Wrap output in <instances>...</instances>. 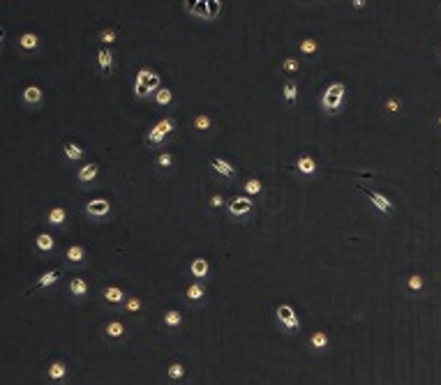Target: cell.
I'll return each mask as SVG.
<instances>
[{
  "label": "cell",
  "instance_id": "ba28073f",
  "mask_svg": "<svg viewBox=\"0 0 441 385\" xmlns=\"http://www.w3.org/2000/svg\"><path fill=\"white\" fill-rule=\"evenodd\" d=\"M294 168H296V173H301V175H315L316 173V160L312 157V155L305 153L294 162Z\"/></svg>",
  "mask_w": 441,
  "mask_h": 385
},
{
  "label": "cell",
  "instance_id": "836d02e7",
  "mask_svg": "<svg viewBox=\"0 0 441 385\" xmlns=\"http://www.w3.org/2000/svg\"><path fill=\"white\" fill-rule=\"evenodd\" d=\"M310 344L315 346V348H326V346H328V337L323 334V332H315V334L310 337Z\"/></svg>",
  "mask_w": 441,
  "mask_h": 385
},
{
  "label": "cell",
  "instance_id": "8fae6325",
  "mask_svg": "<svg viewBox=\"0 0 441 385\" xmlns=\"http://www.w3.org/2000/svg\"><path fill=\"white\" fill-rule=\"evenodd\" d=\"M185 7H188V12L192 14V16H196V19L210 21V12H208L206 0H189V2H185Z\"/></svg>",
  "mask_w": 441,
  "mask_h": 385
},
{
  "label": "cell",
  "instance_id": "9a60e30c",
  "mask_svg": "<svg viewBox=\"0 0 441 385\" xmlns=\"http://www.w3.org/2000/svg\"><path fill=\"white\" fill-rule=\"evenodd\" d=\"M65 259L74 266H83V261H86V249L81 245H69L65 252Z\"/></svg>",
  "mask_w": 441,
  "mask_h": 385
},
{
  "label": "cell",
  "instance_id": "4dcf8cb0",
  "mask_svg": "<svg viewBox=\"0 0 441 385\" xmlns=\"http://www.w3.org/2000/svg\"><path fill=\"white\" fill-rule=\"evenodd\" d=\"M210 127H213V118L206 115V113H201V115L194 118V129H199V132H208Z\"/></svg>",
  "mask_w": 441,
  "mask_h": 385
},
{
  "label": "cell",
  "instance_id": "2e32d148",
  "mask_svg": "<svg viewBox=\"0 0 441 385\" xmlns=\"http://www.w3.org/2000/svg\"><path fill=\"white\" fill-rule=\"evenodd\" d=\"M104 332H107V337H111V339H123V337H127V326L123 321H109Z\"/></svg>",
  "mask_w": 441,
  "mask_h": 385
},
{
  "label": "cell",
  "instance_id": "277c9868",
  "mask_svg": "<svg viewBox=\"0 0 441 385\" xmlns=\"http://www.w3.org/2000/svg\"><path fill=\"white\" fill-rule=\"evenodd\" d=\"M254 210V203L248 196H236L227 203V213L234 217V220H248Z\"/></svg>",
  "mask_w": 441,
  "mask_h": 385
},
{
  "label": "cell",
  "instance_id": "e575fe53",
  "mask_svg": "<svg viewBox=\"0 0 441 385\" xmlns=\"http://www.w3.org/2000/svg\"><path fill=\"white\" fill-rule=\"evenodd\" d=\"M100 42L104 44V47L114 44V42H116V30H111V28H104V30L100 33Z\"/></svg>",
  "mask_w": 441,
  "mask_h": 385
},
{
  "label": "cell",
  "instance_id": "f546056e",
  "mask_svg": "<svg viewBox=\"0 0 441 385\" xmlns=\"http://www.w3.org/2000/svg\"><path fill=\"white\" fill-rule=\"evenodd\" d=\"M183 323V316L178 309H169L167 314H164V326L167 328H178Z\"/></svg>",
  "mask_w": 441,
  "mask_h": 385
},
{
  "label": "cell",
  "instance_id": "ab89813d",
  "mask_svg": "<svg viewBox=\"0 0 441 385\" xmlns=\"http://www.w3.org/2000/svg\"><path fill=\"white\" fill-rule=\"evenodd\" d=\"M220 9H222V2H217V0H210V2H208V12H210V19H215Z\"/></svg>",
  "mask_w": 441,
  "mask_h": 385
},
{
  "label": "cell",
  "instance_id": "30bf717a",
  "mask_svg": "<svg viewBox=\"0 0 441 385\" xmlns=\"http://www.w3.org/2000/svg\"><path fill=\"white\" fill-rule=\"evenodd\" d=\"M210 166H213V171L217 173V175H222V178H227V180L236 178V168L229 164L227 160H222V157H210Z\"/></svg>",
  "mask_w": 441,
  "mask_h": 385
},
{
  "label": "cell",
  "instance_id": "83f0119b",
  "mask_svg": "<svg viewBox=\"0 0 441 385\" xmlns=\"http://www.w3.org/2000/svg\"><path fill=\"white\" fill-rule=\"evenodd\" d=\"M153 100H155V104H157V107H169V104H171V100H174V93H171L169 88H160V90L155 93Z\"/></svg>",
  "mask_w": 441,
  "mask_h": 385
},
{
  "label": "cell",
  "instance_id": "1f68e13d",
  "mask_svg": "<svg viewBox=\"0 0 441 385\" xmlns=\"http://www.w3.org/2000/svg\"><path fill=\"white\" fill-rule=\"evenodd\" d=\"M167 376H169L171 381L183 379V376H185V365H181V362H174V365L167 369Z\"/></svg>",
  "mask_w": 441,
  "mask_h": 385
},
{
  "label": "cell",
  "instance_id": "e0dca14e",
  "mask_svg": "<svg viewBox=\"0 0 441 385\" xmlns=\"http://www.w3.org/2000/svg\"><path fill=\"white\" fill-rule=\"evenodd\" d=\"M203 295H206V288H203V284H201V281H192V284L185 288V298L192 300V302H199V300H203Z\"/></svg>",
  "mask_w": 441,
  "mask_h": 385
},
{
  "label": "cell",
  "instance_id": "7bdbcfd3",
  "mask_svg": "<svg viewBox=\"0 0 441 385\" xmlns=\"http://www.w3.org/2000/svg\"><path fill=\"white\" fill-rule=\"evenodd\" d=\"M2 40H5V30L0 28V44H2Z\"/></svg>",
  "mask_w": 441,
  "mask_h": 385
},
{
  "label": "cell",
  "instance_id": "7402d4cb",
  "mask_svg": "<svg viewBox=\"0 0 441 385\" xmlns=\"http://www.w3.org/2000/svg\"><path fill=\"white\" fill-rule=\"evenodd\" d=\"M47 221L51 226H63L67 221V210L65 208H51L47 215Z\"/></svg>",
  "mask_w": 441,
  "mask_h": 385
},
{
  "label": "cell",
  "instance_id": "b9f144b4",
  "mask_svg": "<svg viewBox=\"0 0 441 385\" xmlns=\"http://www.w3.org/2000/svg\"><path fill=\"white\" fill-rule=\"evenodd\" d=\"M351 5H354V9H363V7H365V0H354Z\"/></svg>",
  "mask_w": 441,
  "mask_h": 385
},
{
  "label": "cell",
  "instance_id": "ac0fdd59",
  "mask_svg": "<svg viewBox=\"0 0 441 385\" xmlns=\"http://www.w3.org/2000/svg\"><path fill=\"white\" fill-rule=\"evenodd\" d=\"M19 47L23 49V51H37V47H40V37L35 33H23L19 37Z\"/></svg>",
  "mask_w": 441,
  "mask_h": 385
},
{
  "label": "cell",
  "instance_id": "ee69618b",
  "mask_svg": "<svg viewBox=\"0 0 441 385\" xmlns=\"http://www.w3.org/2000/svg\"><path fill=\"white\" fill-rule=\"evenodd\" d=\"M439 125H441V115H439Z\"/></svg>",
  "mask_w": 441,
  "mask_h": 385
},
{
  "label": "cell",
  "instance_id": "ffe728a7",
  "mask_svg": "<svg viewBox=\"0 0 441 385\" xmlns=\"http://www.w3.org/2000/svg\"><path fill=\"white\" fill-rule=\"evenodd\" d=\"M47 376H49L51 381H63V379L67 376V367H65V362H61V360L51 362V365H49Z\"/></svg>",
  "mask_w": 441,
  "mask_h": 385
},
{
  "label": "cell",
  "instance_id": "4316f807",
  "mask_svg": "<svg viewBox=\"0 0 441 385\" xmlns=\"http://www.w3.org/2000/svg\"><path fill=\"white\" fill-rule=\"evenodd\" d=\"M63 153H65V157H67L69 162H79L81 157H83V150H81V146L72 143V141H67L65 146H63Z\"/></svg>",
  "mask_w": 441,
  "mask_h": 385
},
{
  "label": "cell",
  "instance_id": "484cf974",
  "mask_svg": "<svg viewBox=\"0 0 441 385\" xmlns=\"http://www.w3.org/2000/svg\"><path fill=\"white\" fill-rule=\"evenodd\" d=\"M69 293L76 295V298H86L88 295V281L86 279H81V277L72 279V281H69Z\"/></svg>",
  "mask_w": 441,
  "mask_h": 385
},
{
  "label": "cell",
  "instance_id": "f35d334b",
  "mask_svg": "<svg viewBox=\"0 0 441 385\" xmlns=\"http://www.w3.org/2000/svg\"><path fill=\"white\" fill-rule=\"evenodd\" d=\"M407 286L411 288V291H421L423 288V277H418V275H414V277H409Z\"/></svg>",
  "mask_w": 441,
  "mask_h": 385
},
{
  "label": "cell",
  "instance_id": "d6986e66",
  "mask_svg": "<svg viewBox=\"0 0 441 385\" xmlns=\"http://www.w3.org/2000/svg\"><path fill=\"white\" fill-rule=\"evenodd\" d=\"M35 247H37V249H40V252H51V249H54L56 247V240H54V235H51V233H40V235H37V238H35Z\"/></svg>",
  "mask_w": 441,
  "mask_h": 385
},
{
  "label": "cell",
  "instance_id": "d4e9b609",
  "mask_svg": "<svg viewBox=\"0 0 441 385\" xmlns=\"http://www.w3.org/2000/svg\"><path fill=\"white\" fill-rule=\"evenodd\" d=\"M243 192L248 194V199L250 196H259V194L263 192V185H261L259 178H248L243 182Z\"/></svg>",
  "mask_w": 441,
  "mask_h": 385
},
{
  "label": "cell",
  "instance_id": "7a4b0ae2",
  "mask_svg": "<svg viewBox=\"0 0 441 385\" xmlns=\"http://www.w3.org/2000/svg\"><path fill=\"white\" fill-rule=\"evenodd\" d=\"M160 74L150 67H141L136 79H134V95L136 97H150L153 93L160 90Z\"/></svg>",
  "mask_w": 441,
  "mask_h": 385
},
{
  "label": "cell",
  "instance_id": "d590c367",
  "mask_svg": "<svg viewBox=\"0 0 441 385\" xmlns=\"http://www.w3.org/2000/svg\"><path fill=\"white\" fill-rule=\"evenodd\" d=\"M224 206H227V201H224L222 194H213L210 201H208V208H210V210H220V208H224Z\"/></svg>",
  "mask_w": 441,
  "mask_h": 385
},
{
  "label": "cell",
  "instance_id": "7c38bea8",
  "mask_svg": "<svg viewBox=\"0 0 441 385\" xmlns=\"http://www.w3.org/2000/svg\"><path fill=\"white\" fill-rule=\"evenodd\" d=\"M97 173H100L97 164H95V162H88V164H83L79 171H76V180L86 185V182H93V180L97 178Z\"/></svg>",
  "mask_w": 441,
  "mask_h": 385
},
{
  "label": "cell",
  "instance_id": "44dd1931",
  "mask_svg": "<svg viewBox=\"0 0 441 385\" xmlns=\"http://www.w3.org/2000/svg\"><path fill=\"white\" fill-rule=\"evenodd\" d=\"M104 300L111 302V305H121L123 300H125V293H123L121 286H107L104 288Z\"/></svg>",
  "mask_w": 441,
  "mask_h": 385
},
{
  "label": "cell",
  "instance_id": "6da1fadb",
  "mask_svg": "<svg viewBox=\"0 0 441 385\" xmlns=\"http://www.w3.org/2000/svg\"><path fill=\"white\" fill-rule=\"evenodd\" d=\"M344 95H347L344 81H333L321 95V111L328 113V115L337 113L342 109V104H344Z\"/></svg>",
  "mask_w": 441,
  "mask_h": 385
},
{
  "label": "cell",
  "instance_id": "5bb4252c",
  "mask_svg": "<svg viewBox=\"0 0 441 385\" xmlns=\"http://www.w3.org/2000/svg\"><path fill=\"white\" fill-rule=\"evenodd\" d=\"M208 273H210V263H208L206 259H194L192 263H189V275H192L194 279H206Z\"/></svg>",
  "mask_w": 441,
  "mask_h": 385
},
{
  "label": "cell",
  "instance_id": "cb8c5ba5",
  "mask_svg": "<svg viewBox=\"0 0 441 385\" xmlns=\"http://www.w3.org/2000/svg\"><path fill=\"white\" fill-rule=\"evenodd\" d=\"M58 279H61V273H58V270H49V273H44L35 281V288H49V286H54Z\"/></svg>",
  "mask_w": 441,
  "mask_h": 385
},
{
  "label": "cell",
  "instance_id": "f1b7e54d",
  "mask_svg": "<svg viewBox=\"0 0 441 385\" xmlns=\"http://www.w3.org/2000/svg\"><path fill=\"white\" fill-rule=\"evenodd\" d=\"M174 153H160L157 155V160H155V166L162 168V171H169L171 166H174Z\"/></svg>",
  "mask_w": 441,
  "mask_h": 385
},
{
  "label": "cell",
  "instance_id": "9c48e42d",
  "mask_svg": "<svg viewBox=\"0 0 441 385\" xmlns=\"http://www.w3.org/2000/svg\"><path fill=\"white\" fill-rule=\"evenodd\" d=\"M97 65H100V74L102 76H109L114 72V54L109 47H102L97 51Z\"/></svg>",
  "mask_w": 441,
  "mask_h": 385
},
{
  "label": "cell",
  "instance_id": "60d3db41",
  "mask_svg": "<svg viewBox=\"0 0 441 385\" xmlns=\"http://www.w3.org/2000/svg\"><path fill=\"white\" fill-rule=\"evenodd\" d=\"M386 109H388L390 113H397V111H400V100H397V97L388 100V102H386Z\"/></svg>",
  "mask_w": 441,
  "mask_h": 385
},
{
  "label": "cell",
  "instance_id": "4fadbf2b",
  "mask_svg": "<svg viewBox=\"0 0 441 385\" xmlns=\"http://www.w3.org/2000/svg\"><path fill=\"white\" fill-rule=\"evenodd\" d=\"M21 97H23V102H26L28 107H40L42 100H44V93H42V88H37V86H28Z\"/></svg>",
  "mask_w": 441,
  "mask_h": 385
},
{
  "label": "cell",
  "instance_id": "3957f363",
  "mask_svg": "<svg viewBox=\"0 0 441 385\" xmlns=\"http://www.w3.org/2000/svg\"><path fill=\"white\" fill-rule=\"evenodd\" d=\"M174 129H176V120L171 118V115H164V118H160L153 127H150V129H148L146 143H148L150 148L162 146V143L167 141L169 134H174Z\"/></svg>",
  "mask_w": 441,
  "mask_h": 385
},
{
  "label": "cell",
  "instance_id": "603a6c76",
  "mask_svg": "<svg viewBox=\"0 0 441 385\" xmlns=\"http://www.w3.org/2000/svg\"><path fill=\"white\" fill-rule=\"evenodd\" d=\"M282 95H284V102L287 104H294L296 97H298V86H296L294 79H287L284 86H282Z\"/></svg>",
  "mask_w": 441,
  "mask_h": 385
},
{
  "label": "cell",
  "instance_id": "74e56055",
  "mask_svg": "<svg viewBox=\"0 0 441 385\" xmlns=\"http://www.w3.org/2000/svg\"><path fill=\"white\" fill-rule=\"evenodd\" d=\"M298 67H301V62H298V60L296 58H284V62H282V69H284V72H298Z\"/></svg>",
  "mask_w": 441,
  "mask_h": 385
},
{
  "label": "cell",
  "instance_id": "52a82bcc",
  "mask_svg": "<svg viewBox=\"0 0 441 385\" xmlns=\"http://www.w3.org/2000/svg\"><path fill=\"white\" fill-rule=\"evenodd\" d=\"M275 314H277V321L282 323L284 330H298V316H296L291 305H280Z\"/></svg>",
  "mask_w": 441,
  "mask_h": 385
},
{
  "label": "cell",
  "instance_id": "8992f818",
  "mask_svg": "<svg viewBox=\"0 0 441 385\" xmlns=\"http://www.w3.org/2000/svg\"><path fill=\"white\" fill-rule=\"evenodd\" d=\"M111 213V203L107 199H93L86 203V215L93 217V220H104Z\"/></svg>",
  "mask_w": 441,
  "mask_h": 385
},
{
  "label": "cell",
  "instance_id": "d6a6232c",
  "mask_svg": "<svg viewBox=\"0 0 441 385\" xmlns=\"http://www.w3.org/2000/svg\"><path fill=\"white\" fill-rule=\"evenodd\" d=\"M298 47H301V54H303V55H315L316 49H319V44H316L315 40H310V37H308V40H303Z\"/></svg>",
  "mask_w": 441,
  "mask_h": 385
},
{
  "label": "cell",
  "instance_id": "5b68a950",
  "mask_svg": "<svg viewBox=\"0 0 441 385\" xmlns=\"http://www.w3.org/2000/svg\"><path fill=\"white\" fill-rule=\"evenodd\" d=\"M358 189H361L365 196L370 199V203L379 210V213H383V215H393V203L386 199V196H381L379 192H375V189H368V187H363V185H358Z\"/></svg>",
  "mask_w": 441,
  "mask_h": 385
},
{
  "label": "cell",
  "instance_id": "8d00e7d4",
  "mask_svg": "<svg viewBox=\"0 0 441 385\" xmlns=\"http://www.w3.org/2000/svg\"><path fill=\"white\" fill-rule=\"evenodd\" d=\"M141 307H143V300H141V298H129V300L125 302V309H127L129 314L141 312Z\"/></svg>",
  "mask_w": 441,
  "mask_h": 385
}]
</instances>
